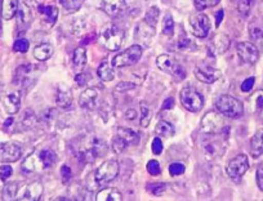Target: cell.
I'll return each instance as SVG.
<instances>
[{"instance_id": "6da1fadb", "label": "cell", "mask_w": 263, "mask_h": 201, "mask_svg": "<svg viewBox=\"0 0 263 201\" xmlns=\"http://www.w3.org/2000/svg\"><path fill=\"white\" fill-rule=\"evenodd\" d=\"M216 109L217 111L221 112L223 116L229 117V119H239L244 114V106L241 102L237 98L229 94L217 98Z\"/></svg>"}, {"instance_id": "7a4b0ae2", "label": "cell", "mask_w": 263, "mask_h": 201, "mask_svg": "<svg viewBox=\"0 0 263 201\" xmlns=\"http://www.w3.org/2000/svg\"><path fill=\"white\" fill-rule=\"evenodd\" d=\"M100 39L106 49L110 52H115V50L120 49L121 44H123L124 31L115 25H108L102 30Z\"/></svg>"}, {"instance_id": "3957f363", "label": "cell", "mask_w": 263, "mask_h": 201, "mask_svg": "<svg viewBox=\"0 0 263 201\" xmlns=\"http://www.w3.org/2000/svg\"><path fill=\"white\" fill-rule=\"evenodd\" d=\"M156 65H158V67L161 71L172 75L176 79L182 80L186 77V70L177 61L176 57L171 56V54H160L156 58Z\"/></svg>"}, {"instance_id": "277c9868", "label": "cell", "mask_w": 263, "mask_h": 201, "mask_svg": "<svg viewBox=\"0 0 263 201\" xmlns=\"http://www.w3.org/2000/svg\"><path fill=\"white\" fill-rule=\"evenodd\" d=\"M226 124H224L223 115L221 112L216 111H209L206 112L205 116L201 120V130H203L205 134L209 135H217L221 134L226 129Z\"/></svg>"}, {"instance_id": "5b68a950", "label": "cell", "mask_w": 263, "mask_h": 201, "mask_svg": "<svg viewBox=\"0 0 263 201\" xmlns=\"http://www.w3.org/2000/svg\"><path fill=\"white\" fill-rule=\"evenodd\" d=\"M181 104L187 111L199 112L204 106V98L192 87H184L181 90Z\"/></svg>"}, {"instance_id": "8992f818", "label": "cell", "mask_w": 263, "mask_h": 201, "mask_svg": "<svg viewBox=\"0 0 263 201\" xmlns=\"http://www.w3.org/2000/svg\"><path fill=\"white\" fill-rule=\"evenodd\" d=\"M142 57V47L138 44L132 45L128 49L121 52L120 54H116L111 61V65L114 67H126L130 65H135L140 61Z\"/></svg>"}, {"instance_id": "52a82bcc", "label": "cell", "mask_w": 263, "mask_h": 201, "mask_svg": "<svg viewBox=\"0 0 263 201\" xmlns=\"http://www.w3.org/2000/svg\"><path fill=\"white\" fill-rule=\"evenodd\" d=\"M119 170H120V167H119V163L116 160H106L96 170V182L98 185H105V183L111 182L118 177Z\"/></svg>"}, {"instance_id": "ba28073f", "label": "cell", "mask_w": 263, "mask_h": 201, "mask_svg": "<svg viewBox=\"0 0 263 201\" xmlns=\"http://www.w3.org/2000/svg\"><path fill=\"white\" fill-rule=\"evenodd\" d=\"M249 169V160L247 155H237L227 165V174L234 182H240L242 175Z\"/></svg>"}, {"instance_id": "9c48e42d", "label": "cell", "mask_w": 263, "mask_h": 201, "mask_svg": "<svg viewBox=\"0 0 263 201\" xmlns=\"http://www.w3.org/2000/svg\"><path fill=\"white\" fill-rule=\"evenodd\" d=\"M190 25L194 36L205 37L208 36L209 30H211V21L208 16L204 13H195L190 16Z\"/></svg>"}, {"instance_id": "30bf717a", "label": "cell", "mask_w": 263, "mask_h": 201, "mask_svg": "<svg viewBox=\"0 0 263 201\" xmlns=\"http://www.w3.org/2000/svg\"><path fill=\"white\" fill-rule=\"evenodd\" d=\"M35 71H36V69L31 64L22 65L17 69L16 75H14V83L21 88L30 89L32 84H35V82H36V76L32 77V75H35Z\"/></svg>"}, {"instance_id": "8fae6325", "label": "cell", "mask_w": 263, "mask_h": 201, "mask_svg": "<svg viewBox=\"0 0 263 201\" xmlns=\"http://www.w3.org/2000/svg\"><path fill=\"white\" fill-rule=\"evenodd\" d=\"M22 148L16 142L0 143V162L2 163H14L21 157Z\"/></svg>"}, {"instance_id": "7c38bea8", "label": "cell", "mask_w": 263, "mask_h": 201, "mask_svg": "<svg viewBox=\"0 0 263 201\" xmlns=\"http://www.w3.org/2000/svg\"><path fill=\"white\" fill-rule=\"evenodd\" d=\"M236 49L239 58L247 65H254L259 58V50L253 43H240V44H237Z\"/></svg>"}, {"instance_id": "4fadbf2b", "label": "cell", "mask_w": 263, "mask_h": 201, "mask_svg": "<svg viewBox=\"0 0 263 201\" xmlns=\"http://www.w3.org/2000/svg\"><path fill=\"white\" fill-rule=\"evenodd\" d=\"M195 76L201 83L212 84V83L217 82L219 79L221 72L214 69L213 66H209V65H199V66L195 67Z\"/></svg>"}, {"instance_id": "5bb4252c", "label": "cell", "mask_w": 263, "mask_h": 201, "mask_svg": "<svg viewBox=\"0 0 263 201\" xmlns=\"http://www.w3.org/2000/svg\"><path fill=\"white\" fill-rule=\"evenodd\" d=\"M96 6L105 12L107 16L116 17L120 14L125 8V2L124 0H95Z\"/></svg>"}, {"instance_id": "9a60e30c", "label": "cell", "mask_w": 263, "mask_h": 201, "mask_svg": "<svg viewBox=\"0 0 263 201\" xmlns=\"http://www.w3.org/2000/svg\"><path fill=\"white\" fill-rule=\"evenodd\" d=\"M35 7H36L40 17H42L43 24L47 25L48 27H52L53 25L57 22V18H58L57 7L50 6V4H45V2H43V3L37 4V6Z\"/></svg>"}, {"instance_id": "2e32d148", "label": "cell", "mask_w": 263, "mask_h": 201, "mask_svg": "<svg viewBox=\"0 0 263 201\" xmlns=\"http://www.w3.org/2000/svg\"><path fill=\"white\" fill-rule=\"evenodd\" d=\"M155 26L148 25L145 19H143L141 24H138L137 29H136V39H137V42L141 43V44L150 45V42L153 40V37L155 36Z\"/></svg>"}, {"instance_id": "e0dca14e", "label": "cell", "mask_w": 263, "mask_h": 201, "mask_svg": "<svg viewBox=\"0 0 263 201\" xmlns=\"http://www.w3.org/2000/svg\"><path fill=\"white\" fill-rule=\"evenodd\" d=\"M43 191H44L43 183L39 182V180H34V182L29 183V185L25 187L24 192H22V195L20 196V200L37 201L40 200V197H42Z\"/></svg>"}, {"instance_id": "ac0fdd59", "label": "cell", "mask_w": 263, "mask_h": 201, "mask_svg": "<svg viewBox=\"0 0 263 201\" xmlns=\"http://www.w3.org/2000/svg\"><path fill=\"white\" fill-rule=\"evenodd\" d=\"M39 170H44V165H43L39 151H35V152H32L31 155H29L24 160V163H22V172L34 173L39 172Z\"/></svg>"}, {"instance_id": "d6986e66", "label": "cell", "mask_w": 263, "mask_h": 201, "mask_svg": "<svg viewBox=\"0 0 263 201\" xmlns=\"http://www.w3.org/2000/svg\"><path fill=\"white\" fill-rule=\"evenodd\" d=\"M3 106L8 114L14 115L20 111V107H21V95L17 92L8 93L7 95L3 97Z\"/></svg>"}, {"instance_id": "ffe728a7", "label": "cell", "mask_w": 263, "mask_h": 201, "mask_svg": "<svg viewBox=\"0 0 263 201\" xmlns=\"http://www.w3.org/2000/svg\"><path fill=\"white\" fill-rule=\"evenodd\" d=\"M16 17H17V25H18V27H24V29H27L32 21L31 9H30V7L27 6L25 2H22V0H20Z\"/></svg>"}, {"instance_id": "44dd1931", "label": "cell", "mask_w": 263, "mask_h": 201, "mask_svg": "<svg viewBox=\"0 0 263 201\" xmlns=\"http://www.w3.org/2000/svg\"><path fill=\"white\" fill-rule=\"evenodd\" d=\"M98 93L95 88H88L84 92L80 94L79 97V105L82 109L85 110H93L97 105Z\"/></svg>"}, {"instance_id": "7402d4cb", "label": "cell", "mask_w": 263, "mask_h": 201, "mask_svg": "<svg viewBox=\"0 0 263 201\" xmlns=\"http://www.w3.org/2000/svg\"><path fill=\"white\" fill-rule=\"evenodd\" d=\"M55 104L61 109H69L72 105V94L71 90L67 87L61 84L57 88V92H55Z\"/></svg>"}, {"instance_id": "603a6c76", "label": "cell", "mask_w": 263, "mask_h": 201, "mask_svg": "<svg viewBox=\"0 0 263 201\" xmlns=\"http://www.w3.org/2000/svg\"><path fill=\"white\" fill-rule=\"evenodd\" d=\"M203 151L206 159L211 160L222 156L224 154V151H226V147L219 140H211V142H206L203 146Z\"/></svg>"}, {"instance_id": "cb8c5ba5", "label": "cell", "mask_w": 263, "mask_h": 201, "mask_svg": "<svg viewBox=\"0 0 263 201\" xmlns=\"http://www.w3.org/2000/svg\"><path fill=\"white\" fill-rule=\"evenodd\" d=\"M230 47V39L224 34H219L214 37L209 44V52L211 54H222L224 53Z\"/></svg>"}, {"instance_id": "d4e9b609", "label": "cell", "mask_w": 263, "mask_h": 201, "mask_svg": "<svg viewBox=\"0 0 263 201\" xmlns=\"http://www.w3.org/2000/svg\"><path fill=\"white\" fill-rule=\"evenodd\" d=\"M96 200L97 201H120L123 200L121 192L118 188L114 187H106L101 190L100 192L96 195Z\"/></svg>"}, {"instance_id": "484cf974", "label": "cell", "mask_w": 263, "mask_h": 201, "mask_svg": "<svg viewBox=\"0 0 263 201\" xmlns=\"http://www.w3.org/2000/svg\"><path fill=\"white\" fill-rule=\"evenodd\" d=\"M20 0H3L2 4V17L4 19H12L16 17Z\"/></svg>"}, {"instance_id": "4316f807", "label": "cell", "mask_w": 263, "mask_h": 201, "mask_svg": "<svg viewBox=\"0 0 263 201\" xmlns=\"http://www.w3.org/2000/svg\"><path fill=\"white\" fill-rule=\"evenodd\" d=\"M53 47L48 43H43L35 47L34 49V57L40 62H44L47 59H49L53 56Z\"/></svg>"}, {"instance_id": "83f0119b", "label": "cell", "mask_w": 263, "mask_h": 201, "mask_svg": "<svg viewBox=\"0 0 263 201\" xmlns=\"http://www.w3.org/2000/svg\"><path fill=\"white\" fill-rule=\"evenodd\" d=\"M250 152L254 157L260 156L263 154V129L258 130L252 138L250 142Z\"/></svg>"}, {"instance_id": "f1b7e54d", "label": "cell", "mask_w": 263, "mask_h": 201, "mask_svg": "<svg viewBox=\"0 0 263 201\" xmlns=\"http://www.w3.org/2000/svg\"><path fill=\"white\" fill-rule=\"evenodd\" d=\"M97 75L101 80L103 82H111L115 77V72H114V66L111 64H108L107 61H103L100 65L97 70Z\"/></svg>"}, {"instance_id": "f546056e", "label": "cell", "mask_w": 263, "mask_h": 201, "mask_svg": "<svg viewBox=\"0 0 263 201\" xmlns=\"http://www.w3.org/2000/svg\"><path fill=\"white\" fill-rule=\"evenodd\" d=\"M118 135L123 138L128 145H137L138 140H140L137 133L135 130H132L130 128H119Z\"/></svg>"}, {"instance_id": "4dcf8cb0", "label": "cell", "mask_w": 263, "mask_h": 201, "mask_svg": "<svg viewBox=\"0 0 263 201\" xmlns=\"http://www.w3.org/2000/svg\"><path fill=\"white\" fill-rule=\"evenodd\" d=\"M155 132L159 137H164V138H171L173 137L174 134V127L169 122H159L158 125L155 128Z\"/></svg>"}, {"instance_id": "1f68e13d", "label": "cell", "mask_w": 263, "mask_h": 201, "mask_svg": "<svg viewBox=\"0 0 263 201\" xmlns=\"http://www.w3.org/2000/svg\"><path fill=\"white\" fill-rule=\"evenodd\" d=\"M72 64L78 69H83L87 65V52L83 47H78L72 53Z\"/></svg>"}, {"instance_id": "d6a6232c", "label": "cell", "mask_w": 263, "mask_h": 201, "mask_svg": "<svg viewBox=\"0 0 263 201\" xmlns=\"http://www.w3.org/2000/svg\"><path fill=\"white\" fill-rule=\"evenodd\" d=\"M40 157H42L43 165H44V169H48V168L53 167L57 162V155L53 150H49V148H45V150L39 151Z\"/></svg>"}, {"instance_id": "836d02e7", "label": "cell", "mask_w": 263, "mask_h": 201, "mask_svg": "<svg viewBox=\"0 0 263 201\" xmlns=\"http://www.w3.org/2000/svg\"><path fill=\"white\" fill-rule=\"evenodd\" d=\"M141 127L142 128H147L148 125H150V122H151V116H153V114H151V109H150V105L147 104V102H141Z\"/></svg>"}, {"instance_id": "e575fe53", "label": "cell", "mask_w": 263, "mask_h": 201, "mask_svg": "<svg viewBox=\"0 0 263 201\" xmlns=\"http://www.w3.org/2000/svg\"><path fill=\"white\" fill-rule=\"evenodd\" d=\"M17 193H18V183L11 182L4 186L3 191H2V198L3 200H13Z\"/></svg>"}, {"instance_id": "d590c367", "label": "cell", "mask_w": 263, "mask_h": 201, "mask_svg": "<svg viewBox=\"0 0 263 201\" xmlns=\"http://www.w3.org/2000/svg\"><path fill=\"white\" fill-rule=\"evenodd\" d=\"M84 0H60L61 6L69 12H77L79 11L80 7L83 6Z\"/></svg>"}, {"instance_id": "8d00e7d4", "label": "cell", "mask_w": 263, "mask_h": 201, "mask_svg": "<svg viewBox=\"0 0 263 201\" xmlns=\"http://www.w3.org/2000/svg\"><path fill=\"white\" fill-rule=\"evenodd\" d=\"M159 17H160V11H159V8H156V7H151V8H148L147 13H146L145 21L147 22L148 25L156 26V24H158L159 21Z\"/></svg>"}, {"instance_id": "74e56055", "label": "cell", "mask_w": 263, "mask_h": 201, "mask_svg": "<svg viewBox=\"0 0 263 201\" xmlns=\"http://www.w3.org/2000/svg\"><path fill=\"white\" fill-rule=\"evenodd\" d=\"M174 32V19L171 14H166L163 21V34L166 36H172Z\"/></svg>"}, {"instance_id": "f35d334b", "label": "cell", "mask_w": 263, "mask_h": 201, "mask_svg": "<svg viewBox=\"0 0 263 201\" xmlns=\"http://www.w3.org/2000/svg\"><path fill=\"white\" fill-rule=\"evenodd\" d=\"M219 2L221 0H195V8L197 11H205V9L217 6Z\"/></svg>"}, {"instance_id": "ab89813d", "label": "cell", "mask_w": 263, "mask_h": 201, "mask_svg": "<svg viewBox=\"0 0 263 201\" xmlns=\"http://www.w3.org/2000/svg\"><path fill=\"white\" fill-rule=\"evenodd\" d=\"M126 146H128V143H126L123 138L119 137V135H116L112 139V150L115 151L116 154H121V152L126 148Z\"/></svg>"}, {"instance_id": "60d3db41", "label": "cell", "mask_w": 263, "mask_h": 201, "mask_svg": "<svg viewBox=\"0 0 263 201\" xmlns=\"http://www.w3.org/2000/svg\"><path fill=\"white\" fill-rule=\"evenodd\" d=\"M166 185L165 183H151V185H147V191L151 192L155 196L163 195L164 191H165Z\"/></svg>"}, {"instance_id": "b9f144b4", "label": "cell", "mask_w": 263, "mask_h": 201, "mask_svg": "<svg viewBox=\"0 0 263 201\" xmlns=\"http://www.w3.org/2000/svg\"><path fill=\"white\" fill-rule=\"evenodd\" d=\"M30 43L26 39H17L13 44L14 52H20V53H26L29 50Z\"/></svg>"}, {"instance_id": "7bdbcfd3", "label": "cell", "mask_w": 263, "mask_h": 201, "mask_svg": "<svg viewBox=\"0 0 263 201\" xmlns=\"http://www.w3.org/2000/svg\"><path fill=\"white\" fill-rule=\"evenodd\" d=\"M186 172V167L181 163H173V164L169 165V173L171 175H181Z\"/></svg>"}, {"instance_id": "ee69618b", "label": "cell", "mask_w": 263, "mask_h": 201, "mask_svg": "<svg viewBox=\"0 0 263 201\" xmlns=\"http://www.w3.org/2000/svg\"><path fill=\"white\" fill-rule=\"evenodd\" d=\"M147 172L148 174L151 175H159L161 173V168H160V164H159L156 160H150V162L147 163Z\"/></svg>"}, {"instance_id": "f6af8a7d", "label": "cell", "mask_w": 263, "mask_h": 201, "mask_svg": "<svg viewBox=\"0 0 263 201\" xmlns=\"http://www.w3.org/2000/svg\"><path fill=\"white\" fill-rule=\"evenodd\" d=\"M12 174H13V169H12L11 165H2L0 167V180L2 182L8 180V178H11Z\"/></svg>"}, {"instance_id": "bcb514c9", "label": "cell", "mask_w": 263, "mask_h": 201, "mask_svg": "<svg viewBox=\"0 0 263 201\" xmlns=\"http://www.w3.org/2000/svg\"><path fill=\"white\" fill-rule=\"evenodd\" d=\"M163 142H161V139L159 137H156L155 139L153 140V145H151V150H153V152L155 155H160L161 152H163Z\"/></svg>"}, {"instance_id": "7dc6e473", "label": "cell", "mask_w": 263, "mask_h": 201, "mask_svg": "<svg viewBox=\"0 0 263 201\" xmlns=\"http://www.w3.org/2000/svg\"><path fill=\"white\" fill-rule=\"evenodd\" d=\"M61 175H62L63 183H69L70 180H71V177H72L71 169H70L67 165H63V167L61 168Z\"/></svg>"}, {"instance_id": "c3c4849f", "label": "cell", "mask_w": 263, "mask_h": 201, "mask_svg": "<svg viewBox=\"0 0 263 201\" xmlns=\"http://www.w3.org/2000/svg\"><path fill=\"white\" fill-rule=\"evenodd\" d=\"M255 178H257V185L260 191H263V162L258 167L257 173H255Z\"/></svg>"}, {"instance_id": "681fc988", "label": "cell", "mask_w": 263, "mask_h": 201, "mask_svg": "<svg viewBox=\"0 0 263 201\" xmlns=\"http://www.w3.org/2000/svg\"><path fill=\"white\" fill-rule=\"evenodd\" d=\"M254 83H255V79L254 77H249V79L245 80L244 83L241 84V90L242 92H250V90L253 89V87H254Z\"/></svg>"}, {"instance_id": "f907efd6", "label": "cell", "mask_w": 263, "mask_h": 201, "mask_svg": "<svg viewBox=\"0 0 263 201\" xmlns=\"http://www.w3.org/2000/svg\"><path fill=\"white\" fill-rule=\"evenodd\" d=\"M191 44H192V43L190 42V40L187 39L184 35H183V36H181V39L178 40V47H179V49H182V50H184L186 48L191 47Z\"/></svg>"}, {"instance_id": "816d5d0a", "label": "cell", "mask_w": 263, "mask_h": 201, "mask_svg": "<svg viewBox=\"0 0 263 201\" xmlns=\"http://www.w3.org/2000/svg\"><path fill=\"white\" fill-rule=\"evenodd\" d=\"M174 107V99L172 97L166 98L163 104V110H172Z\"/></svg>"}, {"instance_id": "f5cc1de1", "label": "cell", "mask_w": 263, "mask_h": 201, "mask_svg": "<svg viewBox=\"0 0 263 201\" xmlns=\"http://www.w3.org/2000/svg\"><path fill=\"white\" fill-rule=\"evenodd\" d=\"M135 88V84H132V83H120L116 87V90H128V89H133Z\"/></svg>"}, {"instance_id": "db71d44e", "label": "cell", "mask_w": 263, "mask_h": 201, "mask_svg": "<svg viewBox=\"0 0 263 201\" xmlns=\"http://www.w3.org/2000/svg\"><path fill=\"white\" fill-rule=\"evenodd\" d=\"M223 17H224V11L223 9H221V11H218L217 12V14H216V27H218L219 25H221V22H222V19H223Z\"/></svg>"}, {"instance_id": "11a10c76", "label": "cell", "mask_w": 263, "mask_h": 201, "mask_svg": "<svg viewBox=\"0 0 263 201\" xmlns=\"http://www.w3.org/2000/svg\"><path fill=\"white\" fill-rule=\"evenodd\" d=\"M125 117H126V120H135L136 117H137V112H136V110H133V109L128 110L125 114Z\"/></svg>"}, {"instance_id": "9f6ffc18", "label": "cell", "mask_w": 263, "mask_h": 201, "mask_svg": "<svg viewBox=\"0 0 263 201\" xmlns=\"http://www.w3.org/2000/svg\"><path fill=\"white\" fill-rule=\"evenodd\" d=\"M85 74H78L77 77H75V80H77V83L79 85H84L85 84V79H84Z\"/></svg>"}, {"instance_id": "6f0895ef", "label": "cell", "mask_w": 263, "mask_h": 201, "mask_svg": "<svg viewBox=\"0 0 263 201\" xmlns=\"http://www.w3.org/2000/svg\"><path fill=\"white\" fill-rule=\"evenodd\" d=\"M12 123H13V117H9V119L4 123V129H8V128L12 125Z\"/></svg>"}]
</instances>
